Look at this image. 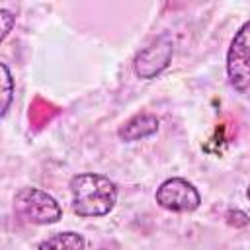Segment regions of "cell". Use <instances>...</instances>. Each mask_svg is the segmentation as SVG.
<instances>
[{
  "label": "cell",
  "instance_id": "1",
  "mask_svg": "<svg viewBox=\"0 0 250 250\" xmlns=\"http://www.w3.org/2000/svg\"><path fill=\"white\" fill-rule=\"evenodd\" d=\"M72 211L78 217H105L117 203V186L104 174L82 172L70 178Z\"/></svg>",
  "mask_w": 250,
  "mask_h": 250
},
{
  "label": "cell",
  "instance_id": "2",
  "mask_svg": "<svg viewBox=\"0 0 250 250\" xmlns=\"http://www.w3.org/2000/svg\"><path fill=\"white\" fill-rule=\"evenodd\" d=\"M16 213L33 225H55L62 217L57 199L39 188H21L14 197Z\"/></svg>",
  "mask_w": 250,
  "mask_h": 250
},
{
  "label": "cell",
  "instance_id": "3",
  "mask_svg": "<svg viewBox=\"0 0 250 250\" xmlns=\"http://www.w3.org/2000/svg\"><path fill=\"white\" fill-rule=\"evenodd\" d=\"M227 76L236 92L250 88V20L234 33L227 51Z\"/></svg>",
  "mask_w": 250,
  "mask_h": 250
},
{
  "label": "cell",
  "instance_id": "4",
  "mask_svg": "<svg viewBox=\"0 0 250 250\" xmlns=\"http://www.w3.org/2000/svg\"><path fill=\"white\" fill-rule=\"evenodd\" d=\"M156 203L172 213H191L199 207L201 195L197 188L184 178H168L164 180L154 193Z\"/></svg>",
  "mask_w": 250,
  "mask_h": 250
},
{
  "label": "cell",
  "instance_id": "5",
  "mask_svg": "<svg viewBox=\"0 0 250 250\" xmlns=\"http://www.w3.org/2000/svg\"><path fill=\"white\" fill-rule=\"evenodd\" d=\"M172 53H174L172 39L168 35H160L148 47H145L143 51L137 53L135 62H133L135 74L143 80L156 78L164 68H168V64L172 61Z\"/></svg>",
  "mask_w": 250,
  "mask_h": 250
},
{
  "label": "cell",
  "instance_id": "6",
  "mask_svg": "<svg viewBox=\"0 0 250 250\" xmlns=\"http://www.w3.org/2000/svg\"><path fill=\"white\" fill-rule=\"evenodd\" d=\"M158 127H160V121H158L156 115H152V113H137V115H133L131 119H127L119 127L117 135H119L121 141L133 143V141H141V139H146V137L154 135L158 131Z\"/></svg>",
  "mask_w": 250,
  "mask_h": 250
},
{
  "label": "cell",
  "instance_id": "7",
  "mask_svg": "<svg viewBox=\"0 0 250 250\" xmlns=\"http://www.w3.org/2000/svg\"><path fill=\"white\" fill-rule=\"evenodd\" d=\"M86 240L82 234L66 230V232H57L49 238H45L37 250H84Z\"/></svg>",
  "mask_w": 250,
  "mask_h": 250
},
{
  "label": "cell",
  "instance_id": "8",
  "mask_svg": "<svg viewBox=\"0 0 250 250\" xmlns=\"http://www.w3.org/2000/svg\"><path fill=\"white\" fill-rule=\"evenodd\" d=\"M2 68V94H4V104H2V117H6L10 104H12V96H14V78L10 74V68L6 62H0Z\"/></svg>",
  "mask_w": 250,
  "mask_h": 250
},
{
  "label": "cell",
  "instance_id": "9",
  "mask_svg": "<svg viewBox=\"0 0 250 250\" xmlns=\"http://www.w3.org/2000/svg\"><path fill=\"white\" fill-rule=\"evenodd\" d=\"M49 107H51V104H47L45 100L37 98V100L33 102L31 109H29V119H31V123H33V125H37V127L45 125V123L51 119V117L45 113V109H49Z\"/></svg>",
  "mask_w": 250,
  "mask_h": 250
},
{
  "label": "cell",
  "instance_id": "10",
  "mask_svg": "<svg viewBox=\"0 0 250 250\" xmlns=\"http://www.w3.org/2000/svg\"><path fill=\"white\" fill-rule=\"evenodd\" d=\"M0 21H2V33H0V41H4L8 37V33L12 31V25L16 23V16H12L8 10H0Z\"/></svg>",
  "mask_w": 250,
  "mask_h": 250
},
{
  "label": "cell",
  "instance_id": "11",
  "mask_svg": "<svg viewBox=\"0 0 250 250\" xmlns=\"http://www.w3.org/2000/svg\"><path fill=\"white\" fill-rule=\"evenodd\" d=\"M227 217H229V223H230V225H234V227H244V225L248 223L246 213H242V211H238V209L229 211V213H227Z\"/></svg>",
  "mask_w": 250,
  "mask_h": 250
},
{
  "label": "cell",
  "instance_id": "12",
  "mask_svg": "<svg viewBox=\"0 0 250 250\" xmlns=\"http://www.w3.org/2000/svg\"><path fill=\"white\" fill-rule=\"evenodd\" d=\"M246 197L250 199V186H248V189H246Z\"/></svg>",
  "mask_w": 250,
  "mask_h": 250
}]
</instances>
